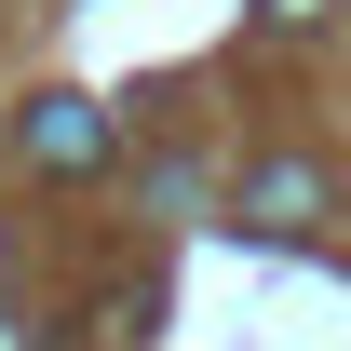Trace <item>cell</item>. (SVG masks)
Masks as SVG:
<instances>
[{"instance_id": "obj_1", "label": "cell", "mask_w": 351, "mask_h": 351, "mask_svg": "<svg viewBox=\"0 0 351 351\" xmlns=\"http://www.w3.org/2000/svg\"><path fill=\"white\" fill-rule=\"evenodd\" d=\"M27 162H41V176H95V162H108L95 95H41V108H27Z\"/></svg>"}, {"instance_id": "obj_2", "label": "cell", "mask_w": 351, "mask_h": 351, "mask_svg": "<svg viewBox=\"0 0 351 351\" xmlns=\"http://www.w3.org/2000/svg\"><path fill=\"white\" fill-rule=\"evenodd\" d=\"M311 203H324L311 162H257V176H243V217H257V230H311Z\"/></svg>"}, {"instance_id": "obj_3", "label": "cell", "mask_w": 351, "mask_h": 351, "mask_svg": "<svg viewBox=\"0 0 351 351\" xmlns=\"http://www.w3.org/2000/svg\"><path fill=\"white\" fill-rule=\"evenodd\" d=\"M257 14H270V27H324V0H257Z\"/></svg>"}]
</instances>
